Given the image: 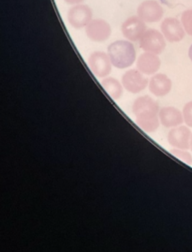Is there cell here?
<instances>
[{"instance_id": "1", "label": "cell", "mask_w": 192, "mask_h": 252, "mask_svg": "<svg viewBox=\"0 0 192 252\" xmlns=\"http://www.w3.org/2000/svg\"><path fill=\"white\" fill-rule=\"evenodd\" d=\"M132 112L139 128L147 133L156 131L159 127V106L148 95L137 98L134 101Z\"/></svg>"}, {"instance_id": "2", "label": "cell", "mask_w": 192, "mask_h": 252, "mask_svg": "<svg viewBox=\"0 0 192 252\" xmlns=\"http://www.w3.org/2000/svg\"><path fill=\"white\" fill-rule=\"evenodd\" d=\"M107 54L112 65L120 69L131 66L137 57L132 43L126 40H119L111 43L107 48Z\"/></svg>"}, {"instance_id": "3", "label": "cell", "mask_w": 192, "mask_h": 252, "mask_svg": "<svg viewBox=\"0 0 192 252\" xmlns=\"http://www.w3.org/2000/svg\"><path fill=\"white\" fill-rule=\"evenodd\" d=\"M140 47L145 52L161 54L166 47L164 35L154 29L147 30L140 39Z\"/></svg>"}, {"instance_id": "4", "label": "cell", "mask_w": 192, "mask_h": 252, "mask_svg": "<svg viewBox=\"0 0 192 252\" xmlns=\"http://www.w3.org/2000/svg\"><path fill=\"white\" fill-rule=\"evenodd\" d=\"M88 64L92 72L99 78L107 77L111 72L112 63L108 54L102 51H95L90 54Z\"/></svg>"}, {"instance_id": "5", "label": "cell", "mask_w": 192, "mask_h": 252, "mask_svg": "<svg viewBox=\"0 0 192 252\" xmlns=\"http://www.w3.org/2000/svg\"><path fill=\"white\" fill-rule=\"evenodd\" d=\"M93 10L87 5L78 4L70 8L68 12V21L70 25L75 29L87 27L93 20Z\"/></svg>"}, {"instance_id": "6", "label": "cell", "mask_w": 192, "mask_h": 252, "mask_svg": "<svg viewBox=\"0 0 192 252\" xmlns=\"http://www.w3.org/2000/svg\"><path fill=\"white\" fill-rule=\"evenodd\" d=\"M148 79L138 69L128 70L122 77L123 87L128 92L134 94L143 91L148 85Z\"/></svg>"}, {"instance_id": "7", "label": "cell", "mask_w": 192, "mask_h": 252, "mask_svg": "<svg viewBox=\"0 0 192 252\" xmlns=\"http://www.w3.org/2000/svg\"><path fill=\"white\" fill-rule=\"evenodd\" d=\"M164 10L157 1L147 0L137 8V16L145 23H156L161 21Z\"/></svg>"}, {"instance_id": "8", "label": "cell", "mask_w": 192, "mask_h": 252, "mask_svg": "<svg viewBox=\"0 0 192 252\" xmlns=\"http://www.w3.org/2000/svg\"><path fill=\"white\" fill-rule=\"evenodd\" d=\"M86 34L91 41L95 42H104L111 35L110 24L102 19H94L86 27Z\"/></svg>"}, {"instance_id": "9", "label": "cell", "mask_w": 192, "mask_h": 252, "mask_svg": "<svg viewBox=\"0 0 192 252\" xmlns=\"http://www.w3.org/2000/svg\"><path fill=\"white\" fill-rule=\"evenodd\" d=\"M124 37L131 41H140L147 31L145 22L138 16H132L128 18L121 27Z\"/></svg>"}, {"instance_id": "10", "label": "cell", "mask_w": 192, "mask_h": 252, "mask_svg": "<svg viewBox=\"0 0 192 252\" xmlns=\"http://www.w3.org/2000/svg\"><path fill=\"white\" fill-rule=\"evenodd\" d=\"M161 30L164 38L172 43L182 41L186 35L181 23L177 18H165L161 23Z\"/></svg>"}, {"instance_id": "11", "label": "cell", "mask_w": 192, "mask_h": 252, "mask_svg": "<svg viewBox=\"0 0 192 252\" xmlns=\"http://www.w3.org/2000/svg\"><path fill=\"white\" fill-rule=\"evenodd\" d=\"M192 132L186 126H180L170 130L167 136L169 144L175 148L187 150L190 149Z\"/></svg>"}, {"instance_id": "12", "label": "cell", "mask_w": 192, "mask_h": 252, "mask_svg": "<svg viewBox=\"0 0 192 252\" xmlns=\"http://www.w3.org/2000/svg\"><path fill=\"white\" fill-rule=\"evenodd\" d=\"M161 67V60L157 54L145 52L142 54L137 60V68L146 75L156 74Z\"/></svg>"}, {"instance_id": "13", "label": "cell", "mask_w": 192, "mask_h": 252, "mask_svg": "<svg viewBox=\"0 0 192 252\" xmlns=\"http://www.w3.org/2000/svg\"><path fill=\"white\" fill-rule=\"evenodd\" d=\"M159 120L165 128H173L183 124V116L178 109L165 107L159 110Z\"/></svg>"}, {"instance_id": "14", "label": "cell", "mask_w": 192, "mask_h": 252, "mask_svg": "<svg viewBox=\"0 0 192 252\" xmlns=\"http://www.w3.org/2000/svg\"><path fill=\"white\" fill-rule=\"evenodd\" d=\"M149 88L150 91L156 96H165L171 90L172 82L165 74H156L150 80Z\"/></svg>"}, {"instance_id": "15", "label": "cell", "mask_w": 192, "mask_h": 252, "mask_svg": "<svg viewBox=\"0 0 192 252\" xmlns=\"http://www.w3.org/2000/svg\"><path fill=\"white\" fill-rule=\"evenodd\" d=\"M101 86L112 99H120L123 95V86L118 80L114 77H105L101 81Z\"/></svg>"}, {"instance_id": "16", "label": "cell", "mask_w": 192, "mask_h": 252, "mask_svg": "<svg viewBox=\"0 0 192 252\" xmlns=\"http://www.w3.org/2000/svg\"><path fill=\"white\" fill-rule=\"evenodd\" d=\"M181 21L185 31L192 36V9L187 10L183 13Z\"/></svg>"}, {"instance_id": "17", "label": "cell", "mask_w": 192, "mask_h": 252, "mask_svg": "<svg viewBox=\"0 0 192 252\" xmlns=\"http://www.w3.org/2000/svg\"><path fill=\"white\" fill-rule=\"evenodd\" d=\"M170 153L175 157H177L182 161H184L189 165L192 164V156L189 152L185 151L184 150H180V149H173L170 150Z\"/></svg>"}, {"instance_id": "18", "label": "cell", "mask_w": 192, "mask_h": 252, "mask_svg": "<svg viewBox=\"0 0 192 252\" xmlns=\"http://www.w3.org/2000/svg\"><path fill=\"white\" fill-rule=\"evenodd\" d=\"M183 119L188 126L192 127V101L185 105L183 108Z\"/></svg>"}, {"instance_id": "19", "label": "cell", "mask_w": 192, "mask_h": 252, "mask_svg": "<svg viewBox=\"0 0 192 252\" xmlns=\"http://www.w3.org/2000/svg\"><path fill=\"white\" fill-rule=\"evenodd\" d=\"M67 4L69 5H78V4H81L83 2H84L85 0H64Z\"/></svg>"}, {"instance_id": "20", "label": "cell", "mask_w": 192, "mask_h": 252, "mask_svg": "<svg viewBox=\"0 0 192 252\" xmlns=\"http://www.w3.org/2000/svg\"><path fill=\"white\" fill-rule=\"evenodd\" d=\"M189 58H190V60H192V45H191L190 48H189Z\"/></svg>"}, {"instance_id": "21", "label": "cell", "mask_w": 192, "mask_h": 252, "mask_svg": "<svg viewBox=\"0 0 192 252\" xmlns=\"http://www.w3.org/2000/svg\"><path fill=\"white\" fill-rule=\"evenodd\" d=\"M190 149H191V150H192V137H191Z\"/></svg>"}]
</instances>
